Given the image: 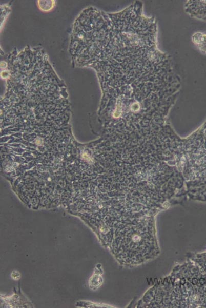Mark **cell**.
<instances>
[{"label": "cell", "instance_id": "1", "mask_svg": "<svg viewBox=\"0 0 206 308\" xmlns=\"http://www.w3.org/2000/svg\"><path fill=\"white\" fill-rule=\"evenodd\" d=\"M187 11L197 17L206 19V1H196L189 3Z\"/></svg>", "mask_w": 206, "mask_h": 308}, {"label": "cell", "instance_id": "2", "mask_svg": "<svg viewBox=\"0 0 206 308\" xmlns=\"http://www.w3.org/2000/svg\"><path fill=\"white\" fill-rule=\"evenodd\" d=\"M193 41L200 51L206 54V33H196L193 36Z\"/></svg>", "mask_w": 206, "mask_h": 308}]
</instances>
